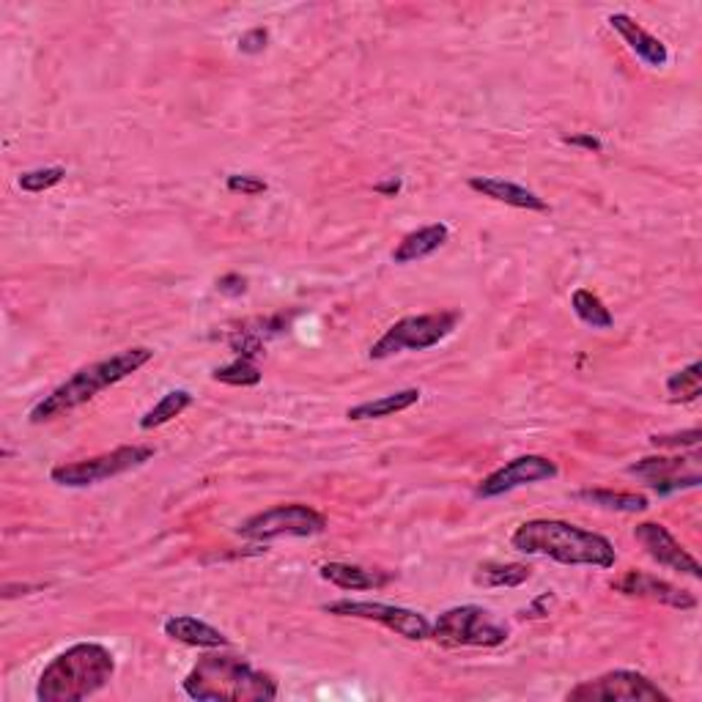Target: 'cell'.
Instances as JSON below:
<instances>
[{"instance_id":"6da1fadb","label":"cell","mask_w":702,"mask_h":702,"mask_svg":"<svg viewBox=\"0 0 702 702\" xmlns=\"http://www.w3.org/2000/svg\"><path fill=\"white\" fill-rule=\"evenodd\" d=\"M511 546L532 558H549L560 565H590V569H614L618 552L610 538L590 532L584 526L560 522V519H532L517 526Z\"/></svg>"},{"instance_id":"7a4b0ae2","label":"cell","mask_w":702,"mask_h":702,"mask_svg":"<svg viewBox=\"0 0 702 702\" xmlns=\"http://www.w3.org/2000/svg\"><path fill=\"white\" fill-rule=\"evenodd\" d=\"M187 698L201 702H272L278 681L233 653H207L181 681Z\"/></svg>"},{"instance_id":"3957f363","label":"cell","mask_w":702,"mask_h":702,"mask_svg":"<svg viewBox=\"0 0 702 702\" xmlns=\"http://www.w3.org/2000/svg\"><path fill=\"white\" fill-rule=\"evenodd\" d=\"M151 360H154V351L149 347H132L119 351V354L113 357H104V360L99 362H91V365L74 371L67 382L58 384L50 395H44L42 401L31 409L28 420H31L33 425H39L50 423V420L56 418H63V414L74 412V409L91 401V398H97L102 390L124 382L127 377L138 373L140 368L149 365Z\"/></svg>"},{"instance_id":"277c9868","label":"cell","mask_w":702,"mask_h":702,"mask_svg":"<svg viewBox=\"0 0 702 702\" xmlns=\"http://www.w3.org/2000/svg\"><path fill=\"white\" fill-rule=\"evenodd\" d=\"M116 675V656L99 642H78L44 666L37 683L39 702H80L102 692Z\"/></svg>"},{"instance_id":"5b68a950","label":"cell","mask_w":702,"mask_h":702,"mask_svg":"<svg viewBox=\"0 0 702 702\" xmlns=\"http://www.w3.org/2000/svg\"><path fill=\"white\" fill-rule=\"evenodd\" d=\"M431 636L442 648H497L508 642L511 629L494 612L475 604H464L439 614Z\"/></svg>"},{"instance_id":"8992f818","label":"cell","mask_w":702,"mask_h":702,"mask_svg":"<svg viewBox=\"0 0 702 702\" xmlns=\"http://www.w3.org/2000/svg\"><path fill=\"white\" fill-rule=\"evenodd\" d=\"M461 321L459 310H439V313H420L407 315L395 321L377 343H373L371 360H388V357L401 354V351H425L437 343H442L455 324Z\"/></svg>"},{"instance_id":"52a82bcc","label":"cell","mask_w":702,"mask_h":702,"mask_svg":"<svg viewBox=\"0 0 702 702\" xmlns=\"http://www.w3.org/2000/svg\"><path fill=\"white\" fill-rule=\"evenodd\" d=\"M151 459H154V448H149V444H121V448L99 453L93 459L52 467L50 481L67 485V489H88V485L104 483L110 478L127 475V472L149 464Z\"/></svg>"},{"instance_id":"ba28073f","label":"cell","mask_w":702,"mask_h":702,"mask_svg":"<svg viewBox=\"0 0 702 702\" xmlns=\"http://www.w3.org/2000/svg\"><path fill=\"white\" fill-rule=\"evenodd\" d=\"M327 530L324 513L302 502L274 505L269 511L255 513L248 522L239 524V535L250 541H274V538H313Z\"/></svg>"},{"instance_id":"9c48e42d","label":"cell","mask_w":702,"mask_h":702,"mask_svg":"<svg viewBox=\"0 0 702 702\" xmlns=\"http://www.w3.org/2000/svg\"><path fill=\"white\" fill-rule=\"evenodd\" d=\"M565 698L571 702H670V694L659 689V683L634 670H612L593 678V681H582Z\"/></svg>"},{"instance_id":"30bf717a","label":"cell","mask_w":702,"mask_h":702,"mask_svg":"<svg viewBox=\"0 0 702 702\" xmlns=\"http://www.w3.org/2000/svg\"><path fill=\"white\" fill-rule=\"evenodd\" d=\"M324 612L335 614V618L371 620V623L384 625V629L395 631L398 636H403V640H412V642H423L431 636V623L425 620V614L407 610V606L382 604V601L341 599V601H332V604H327Z\"/></svg>"},{"instance_id":"8fae6325","label":"cell","mask_w":702,"mask_h":702,"mask_svg":"<svg viewBox=\"0 0 702 702\" xmlns=\"http://www.w3.org/2000/svg\"><path fill=\"white\" fill-rule=\"evenodd\" d=\"M560 475L558 464L546 455H519V459L508 461L505 467L494 470L491 475H485L481 483H478L475 494L481 500H494V497L508 494L513 489H522V485H532L541 481H554Z\"/></svg>"},{"instance_id":"7c38bea8","label":"cell","mask_w":702,"mask_h":702,"mask_svg":"<svg viewBox=\"0 0 702 702\" xmlns=\"http://www.w3.org/2000/svg\"><path fill=\"white\" fill-rule=\"evenodd\" d=\"M634 538L642 543V549H645V552L651 554L659 565H664V569L678 571V573H686V576H692V579H700L702 569H700L698 558L689 554L664 524H659V522L636 524Z\"/></svg>"},{"instance_id":"4fadbf2b","label":"cell","mask_w":702,"mask_h":702,"mask_svg":"<svg viewBox=\"0 0 702 702\" xmlns=\"http://www.w3.org/2000/svg\"><path fill=\"white\" fill-rule=\"evenodd\" d=\"M612 588L618 590V593L629 595V599H645V601H653V604H661V606H672V610H694L698 606V599H694L689 590H681L675 588V584L664 582V579L653 576V573H645V571H625L623 576L614 579Z\"/></svg>"},{"instance_id":"5bb4252c","label":"cell","mask_w":702,"mask_h":702,"mask_svg":"<svg viewBox=\"0 0 702 702\" xmlns=\"http://www.w3.org/2000/svg\"><path fill=\"white\" fill-rule=\"evenodd\" d=\"M698 459H681V455H672V459H642L636 464L629 467L631 475L645 478L656 494H675V491L698 489L702 483L698 470H689V464H694Z\"/></svg>"},{"instance_id":"9a60e30c","label":"cell","mask_w":702,"mask_h":702,"mask_svg":"<svg viewBox=\"0 0 702 702\" xmlns=\"http://www.w3.org/2000/svg\"><path fill=\"white\" fill-rule=\"evenodd\" d=\"M610 28L614 33H618L620 39H623L625 44H629V50L634 52L636 58H640L645 67L651 69H661L670 63V52H666L664 42H659L653 33H648L645 28L640 26V22L634 20V17L623 14V11H614V14H610Z\"/></svg>"},{"instance_id":"2e32d148","label":"cell","mask_w":702,"mask_h":702,"mask_svg":"<svg viewBox=\"0 0 702 702\" xmlns=\"http://www.w3.org/2000/svg\"><path fill=\"white\" fill-rule=\"evenodd\" d=\"M467 184H470V190L481 192V195L491 198L497 203H505V207L526 209V212H549V203L538 192L526 190V187L517 184V181L497 179V176H472Z\"/></svg>"},{"instance_id":"e0dca14e","label":"cell","mask_w":702,"mask_h":702,"mask_svg":"<svg viewBox=\"0 0 702 702\" xmlns=\"http://www.w3.org/2000/svg\"><path fill=\"white\" fill-rule=\"evenodd\" d=\"M166 634L171 640L181 642V645H190V648H201V651H220V648L231 645L225 634L214 625L203 623V620L190 618V614H176V618L166 620Z\"/></svg>"},{"instance_id":"ac0fdd59","label":"cell","mask_w":702,"mask_h":702,"mask_svg":"<svg viewBox=\"0 0 702 702\" xmlns=\"http://www.w3.org/2000/svg\"><path fill=\"white\" fill-rule=\"evenodd\" d=\"M448 239H450V228L444 225V222H431V225L407 233V237L398 242V248L393 250V261L414 263V261L429 259V255H434L437 250L448 242Z\"/></svg>"},{"instance_id":"d6986e66","label":"cell","mask_w":702,"mask_h":702,"mask_svg":"<svg viewBox=\"0 0 702 702\" xmlns=\"http://www.w3.org/2000/svg\"><path fill=\"white\" fill-rule=\"evenodd\" d=\"M420 401V390L418 388H407V390H395V393L373 398V401H362L357 407L347 409V418L360 423V420H382V418H393V414L403 412V409L414 407Z\"/></svg>"},{"instance_id":"ffe728a7","label":"cell","mask_w":702,"mask_h":702,"mask_svg":"<svg viewBox=\"0 0 702 702\" xmlns=\"http://www.w3.org/2000/svg\"><path fill=\"white\" fill-rule=\"evenodd\" d=\"M321 579L341 590H373L382 588L390 582L388 573L368 571L362 565H349V563H327L321 565Z\"/></svg>"},{"instance_id":"44dd1931","label":"cell","mask_w":702,"mask_h":702,"mask_svg":"<svg viewBox=\"0 0 702 702\" xmlns=\"http://www.w3.org/2000/svg\"><path fill=\"white\" fill-rule=\"evenodd\" d=\"M576 500L606 508V511H618V513H642L651 508L648 497L629 494V491H610V489H582V491H576Z\"/></svg>"},{"instance_id":"7402d4cb","label":"cell","mask_w":702,"mask_h":702,"mask_svg":"<svg viewBox=\"0 0 702 702\" xmlns=\"http://www.w3.org/2000/svg\"><path fill=\"white\" fill-rule=\"evenodd\" d=\"M192 401H195V398H192L190 390H171V393L162 395L160 401H157L154 407L143 414V418H140V429L151 431V429H160V425L171 423V420L179 418L187 407H192Z\"/></svg>"},{"instance_id":"603a6c76","label":"cell","mask_w":702,"mask_h":702,"mask_svg":"<svg viewBox=\"0 0 702 702\" xmlns=\"http://www.w3.org/2000/svg\"><path fill=\"white\" fill-rule=\"evenodd\" d=\"M571 308H573V313H576V319L582 321V324L593 327V330H610V327L614 324V315L610 313V308L604 305V300L588 289L573 291Z\"/></svg>"},{"instance_id":"cb8c5ba5","label":"cell","mask_w":702,"mask_h":702,"mask_svg":"<svg viewBox=\"0 0 702 702\" xmlns=\"http://www.w3.org/2000/svg\"><path fill=\"white\" fill-rule=\"evenodd\" d=\"M530 576L532 571L522 563H485L478 569L475 582L483 588H519Z\"/></svg>"},{"instance_id":"d4e9b609","label":"cell","mask_w":702,"mask_h":702,"mask_svg":"<svg viewBox=\"0 0 702 702\" xmlns=\"http://www.w3.org/2000/svg\"><path fill=\"white\" fill-rule=\"evenodd\" d=\"M666 393L672 395L675 403H692L702 395V362L681 368L666 379Z\"/></svg>"},{"instance_id":"484cf974","label":"cell","mask_w":702,"mask_h":702,"mask_svg":"<svg viewBox=\"0 0 702 702\" xmlns=\"http://www.w3.org/2000/svg\"><path fill=\"white\" fill-rule=\"evenodd\" d=\"M212 379L220 384H231V388H255V384L261 382V371L253 360H248V357H237V360L228 362V365L214 368Z\"/></svg>"},{"instance_id":"4316f807","label":"cell","mask_w":702,"mask_h":702,"mask_svg":"<svg viewBox=\"0 0 702 702\" xmlns=\"http://www.w3.org/2000/svg\"><path fill=\"white\" fill-rule=\"evenodd\" d=\"M67 179V168L61 166H50V168H37V171H26L20 176V190L26 192H44V190H52L56 184H61V181Z\"/></svg>"},{"instance_id":"83f0119b","label":"cell","mask_w":702,"mask_h":702,"mask_svg":"<svg viewBox=\"0 0 702 702\" xmlns=\"http://www.w3.org/2000/svg\"><path fill=\"white\" fill-rule=\"evenodd\" d=\"M225 187H228V192H233V195H248V198L263 195V192L269 190L267 181L253 173H231L225 179Z\"/></svg>"},{"instance_id":"f1b7e54d","label":"cell","mask_w":702,"mask_h":702,"mask_svg":"<svg viewBox=\"0 0 702 702\" xmlns=\"http://www.w3.org/2000/svg\"><path fill=\"white\" fill-rule=\"evenodd\" d=\"M700 442H702V431L700 429L681 431V434H656V437H651L653 448H698Z\"/></svg>"},{"instance_id":"f546056e","label":"cell","mask_w":702,"mask_h":702,"mask_svg":"<svg viewBox=\"0 0 702 702\" xmlns=\"http://www.w3.org/2000/svg\"><path fill=\"white\" fill-rule=\"evenodd\" d=\"M267 42H269L267 28H253V31H248L242 39H239V52H244V56H259V52L267 50Z\"/></svg>"},{"instance_id":"4dcf8cb0","label":"cell","mask_w":702,"mask_h":702,"mask_svg":"<svg viewBox=\"0 0 702 702\" xmlns=\"http://www.w3.org/2000/svg\"><path fill=\"white\" fill-rule=\"evenodd\" d=\"M563 143L569 146H576V149H584V151H593V154H601L604 151V143H601L599 138H595L593 132H576V134H565Z\"/></svg>"},{"instance_id":"1f68e13d","label":"cell","mask_w":702,"mask_h":702,"mask_svg":"<svg viewBox=\"0 0 702 702\" xmlns=\"http://www.w3.org/2000/svg\"><path fill=\"white\" fill-rule=\"evenodd\" d=\"M218 291L225 297H242L248 291V280L242 274H225L218 280Z\"/></svg>"},{"instance_id":"d6a6232c","label":"cell","mask_w":702,"mask_h":702,"mask_svg":"<svg viewBox=\"0 0 702 702\" xmlns=\"http://www.w3.org/2000/svg\"><path fill=\"white\" fill-rule=\"evenodd\" d=\"M373 190L382 192V195L395 198L398 192H401V181H398V179H390V181H384V184H377V187H373Z\"/></svg>"}]
</instances>
